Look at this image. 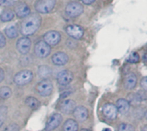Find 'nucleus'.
Returning a JSON list of instances; mask_svg holds the SVG:
<instances>
[{"label":"nucleus","mask_w":147,"mask_h":131,"mask_svg":"<svg viewBox=\"0 0 147 131\" xmlns=\"http://www.w3.org/2000/svg\"><path fill=\"white\" fill-rule=\"evenodd\" d=\"M41 23L40 16L37 14H31L25 17L21 25V33L28 36L34 34L40 27Z\"/></svg>","instance_id":"1"},{"label":"nucleus","mask_w":147,"mask_h":131,"mask_svg":"<svg viewBox=\"0 0 147 131\" xmlns=\"http://www.w3.org/2000/svg\"><path fill=\"white\" fill-rule=\"evenodd\" d=\"M33 80V73L30 70H22L14 76V82L16 85L23 86L29 83Z\"/></svg>","instance_id":"2"},{"label":"nucleus","mask_w":147,"mask_h":131,"mask_svg":"<svg viewBox=\"0 0 147 131\" xmlns=\"http://www.w3.org/2000/svg\"><path fill=\"white\" fill-rule=\"evenodd\" d=\"M56 0H38L35 3V9L39 13H49L55 6Z\"/></svg>","instance_id":"3"},{"label":"nucleus","mask_w":147,"mask_h":131,"mask_svg":"<svg viewBox=\"0 0 147 131\" xmlns=\"http://www.w3.org/2000/svg\"><path fill=\"white\" fill-rule=\"evenodd\" d=\"M84 11V7L78 2H71L65 8V12L70 17H76L80 15Z\"/></svg>","instance_id":"4"},{"label":"nucleus","mask_w":147,"mask_h":131,"mask_svg":"<svg viewBox=\"0 0 147 131\" xmlns=\"http://www.w3.org/2000/svg\"><path fill=\"white\" fill-rule=\"evenodd\" d=\"M36 91L41 96H48L53 91V84L47 79L42 80L36 85Z\"/></svg>","instance_id":"5"},{"label":"nucleus","mask_w":147,"mask_h":131,"mask_svg":"<svg viewBox=\"0 0 147 131\" xmlns=\"http://www.w3.org/2000/svg\"><path fill=\"white\" fill-rule=\"evenodd\" d=\"M35 55L40 58L47 57L51 52V47L44 41H39L34 46Z\"/></svg>","instance_id":"6"},{"label":"nucleus","mask_w":147,"mask_h":131,"mask_svg":"<svg viewBox=\"0 0 147 131\" xmlns=\"http://www.w3.org/2000/svg\"><path fill=\"white\" fill-rule=\"evenodd\" d=\"M31 48V40L27 38L23 37L17 40L16 42V49L21 54H27Z\"/></svg>","instance_id":"7"},{"label":"nucleus","mask_w":147,"mask_h":131,"mask_svg":"<svg viewBox=\"0 0 147 131\" xmlns=\"http://www.w3.org/2000/svg\"><path fill=\"white\" fill-rule=\"evenodd\" d=\"M62 122V116L60 114H58V113H54L53 114L47 123V125H46V130L47 131H51L55 130L57 127L59 126V124H61Z\"/></svg>","instance_id":"8"},{"label":"nucleus","mask_w":147,"mask_h":131,"mask_svg":"<svg viewBox=\"0 0 147 131\" xmlns=\"http://www.w3.org/2000/svg\"><path fill=\"white\" fill-rule=\"evenodd\" d=\"M66 33L73 39H79L84 35V29L78 25H69L65 28Z\"/></svg>","instance_id":"9"},{"label":"nucleus","mask_w":147,"mask_h":131,"mask_svg":"<svg viewBox=\"0 0 147 131\" xmlns=\"http://www.w3.org/2000/svg\"><path fill=\"white\" fill-rule=\"evenodd\" d=\"M60 34L57 31H49L44 35V42L48 45H55L60 41Z\"/></svg>","instance_id":"10"},{"label":"nucleus","mask_w":147,"mask_h":131,"mask_svg":"<svg viewBox=\"0 0 147 131\" xmlns=\"http://www.w3.org/2000/svg\"><path fill=\"white\" fill-rule=\"evenodd\" d=\"M72 79H73L72 73L66 70L60 71L57 76V81H58L59 84H60L62 86H65V85L69 84L70 82H71Z\"/></svg>","instance_id":"11"},{"label":"nucleus","mask_w":147,"mask_h":131,"mask_svg":"<svg viewBox=\"0 0 147 131\" xmlns=\"http://www.w3.org/2000/svg\"><path fill=\"white\" fill-rule=\"evenodd\" d=\"M102 113L103 115L109 119H115L117 117L118 111L115 106L113 104H106L102 107Z\"/></svg>","instance_id":"12"},{"label":"nucleus","mask_w":147,"mask_h":131,"mask_svg":"<svg viewBox=\"0 0 147 131\" xmlns=\"http://www.w3.org/2000/svg\"><path fill=\"white\" fill-rule=\"evenodd\" d=\"M73 115L78 122H84L88 118V110L84 106H77L73 111Z\"/></svg>","instance_id":"13"},{"label":"nucleus","mask_w":147,"mask_h":131,"mask_svg":"<svg viewBox=\"0 0 147 131\" xmlns=\"http://www.w3.org/2000/svg\"><path fill=\"white\" fill-rule=\"evenodd\" d=\"M15 12H16V15L18 17L24 18V17L28 16V15H30V9L26 3H19V4H17L16 6Z\"/></svg>","instance_id":"14"},{"label":"nucleus","mask_w":147,"mask_h":131,"mask_svg":"<svg viewBox=\"0 0 147 131\" xmlns=\"http://www.w3.org/2000/svg\"><path fill=\"white\" fill-rule=\"evenodd\" d=\"M68 56L65 53V52H57L55 53L53 57H52V61L55 65L58 66H62L65 65L67 62H68Z\"/></svg>","instance_id":"15"},{"label":"nucleus","mask_w":147,"mask_h":131,"mask_svg":"<svg viewBox=\"0 0 147 131\" xmlns=\"http://www.w3.org/2000/svg\"><path fill=\"white\" fill-rule=\"evenodd\" d=\"M76 107V104L71 100H65L60 104V111L65 114L71 113Z\"/></svg>","instance_id":"16"},{"label":"nucleus","mask_w":147,"mask_h":131,"mask_svg":"<svg viewBox=\"0 0 147 131\" xmlns=\"http://www.w3.org/2000/svg\"><path fill=\"white\" fill-rule=\"evenodd\" d=\"M136 84H137V76L134 73H129L128 75H127L124 81V85L126 88L133 89L135 88Z\"/></svg>","instance_id":"17"},{"label":"nucleus","mask_w":147,"mask_h":131,"mask_svg":"<svg viewBox=\"0 0 147 131\" xmlns=\"http://www.w3.org/2000/svg\"><path fill=\"white\" fill-rule=\"evenodd\" d=\"M116 108H117L118 112L124 114L129 111L130 104L128 103V100H127L125 99H119L116 102Z\"/></svg>","instance_id":"18"},{"label":"nucleus","mask_w":147,"mask_h":131,"mask_svg":"<svg viewBox=\"0 0 147 131\" xmlns=\"http://www.w3.org/2000/svg\"><path fill=\"white\" fill-rule=\"evenodd\" d=\"M64 131H78V124L73 119H68L63 126Z\"/></svg>","instance_id":"19"},{"label":"nucleus","mask_w":147,"mask_h":131,"mask_svg":"<svg viewBox=\"0 0 147 131\" xmlns=\"http://www.w3.org/2000/svg\"><path fill=\"white\" fill-rule=\"evenodd\" d=\"M14 18V12L11 9H5L2 12L1 15H0V20L2 21L7 22L11 21Z\"/></svg>","instance_id":"20"},{"label":"nucleus","mask_w":147,"mask_h":131,"mask_svg":"<svg viewBox=\"0 0 147 131\" xmlns=\"http://www.w3.org/2000/svg\"><path fill=\"white\" fill-rule=\"evenodd\" d=\"M25 103L28 107L33 108V109H36V108L40 107V101L34 97H28L25 100Z\"/></svg>","instance_id":"21"},{"label":"nucleus","mask_w":147,"mask_h":131,"mask_svg":"<svg viewBox=\"0 0 147 131\" xmlns=\"http://www.w3.org/2000/svg\"><path fill=\"white\" fill-rule=\"evenodd\" d=\"M4 33H5V34L7 35V37L10 38V39L16 38L17 35H18L17 29H16V27H14V26H9V27H7L4 29Z\"/></svg>","instance_id":"22"},{"label":"nucleus","mask_w":147,"mask_h":131,"mask_svg":"<svg viewBox=\"0 0 147 131\" xmlns=\"http://www.w3.org/2000/svg\"><path fill=\"white\" fill-rule=\"evenodd\" d=\"M128 100H129V101H128L129 104L131 103L132 105L136 106V105H139V104L141 102L142 98H141V96H140V94H132L129 95Z\"/></svg>","instance_id":"23"},{"label":"nucleus","mask_w":147,"mask_h":131,"mask_svg":"<svg viewBox=\"0 0 147 131\" xmlns=\"http://www.w3.org/2000/svg\"><path fill=\"white\" fill-rule=\"evenodd\" d=\"M11 89L9 87H3L0 88V97L2 99H8L11 95Z\"/></svg>","instance_id":"24"},{"label":"nucleus","mask_w":147,"mask_h":131,"mask_svg":"<svg viewBox=\"0 0 147 131\" xmlns=\"http://www.w3.org/2000/svg\"><path fill=\"white\" fill-rule=\"evenodd\" d=\"M8 114V109L6 106H1L0 107V127L3 124L7 118Z\"/></svg>","instance_id":"25"},{"label":"nucleus","mask_w":147,"mask_h":131,"mask_svg":"<svg viewBox=\"0 0 147 131\" xmlns=\"http://www.w3.org/2000/svg\"><path fill=\"white\" fill-rule=\"evenodd\" d=\"M51 71H50V69L47 68V66H41L40 69H39V74L40 76L42 77H47L50 75Z\"/></svg>","instance_id":"26"},{"label":"nucleus","mask_w":147,"mask_h":131,"mask_svg":"<svg viewBox=\"0 0 147 131\" xmlns=\"http://www.w3.org/2000/svg\"><path fill=\"white\" fill-rule=\"evenodd\" d=\"M119 131H134V128L129 124H121L119 126Z\"/></svg>","instance_id":"27"},{"label":"nucleus","mask_w":147,"mask_h":131,"mask_svg":"<svg viewBox=\"0 0 147 131\" xmlns=\"http://www.w3.org/2000/svg\"><path fill=\"white\" fill-rule=\"evenodd\" d=\"M140 61V56L138 55V53L136 52H134L132 53L129 57H128V62L131 63H136Z\"/></svg>","instance_id":"28"},{"label":"nucleus","mask_w":147,"mask_h":131,"mask_svg":"<svg viewBox=\"0 0 147 131\" xmlns=\"http://www.w3.org/2000/svg\"><path fill=\"white\" fill-rule=\"evenodd\" d=\"M5 131H19V127L16 124H10L7 127Z\"/></svg>","instance_id":"29"},{"label":"nucleus","mask_w":147,"mask_h":131,"mask_svg":"<svg viewBox=\"0 0 147 131\" xmlns=\"http://www.w3.org/2000/svg\"><path fill=\"white\" fill-rule=\"evenodd\" d=\"M6 45V39L4 38V36L3 35V33L0 32V48L4 47Z\"/></svg>","instance_id":"30"},{"label":"nucleus","mask_w":147,"mask_h":131,"mask_svg":"<svg viewBox=\"0 0 147 131\" xmlns=\"http://www.w3.org/2000/svg\"><path fill=\"white\" fill-rule=\"evenodd\" d=\"M140 86H141V88L146 91L147 90V78L146 77H144L142 80H141V82H140Z\"/></svg>","instance_id":"31"},{"label":"nucleus","mask_w":147,"mask_h":131,"mask_svg":"<svg viewBox=\"0 0 147 131\" xmlns=\"http://www.w3.org/2000/svg\"><path fill=\"white\" fill-rule=\"evenodd\" d=\"M11 3V0H0V5H8Z\"/></svg>","instance_id":"32"},{"label":"nucleus","mask_w":147,"mask_h":131,"mask_svg":"<svg viewBox=\"0 0 147 131\" xmlns=\"http://www.w3.org/2000/svg\"><path fill=\"white\" fill-rule=\"evenodd\" d=\"M4 79V71L3 70V69L0 68V82Z\"/></svg>","instance_id":"33"},{"label":"nucleus","mask_w":147,"mask_h":131,"mask_svg":"<svg viewBox=\"0 0 147 131\" xmlns=\"http://www.w3.org/2000/svg\"><path fill=\"white\" fill-rule=\"evenodd\" d=\"M96 0H82V2L84 3V4H91L93 2H95Z\"/></svg>","instance_id":"34"},{"label":"nucleus","mask_w":147,"mask_h":131,"mask_svg":"<svg viewBox=\"0 0 147 131\" xmlns=\"http://www.w3.org/2000/svg\"><path fill=\"white\" fill-rule=\"evenodd\" d=\"M81 131H90V130H85V129H84V130H82Z\"/></svg>","instance_id":"35"},{"label":"nucleus","mask_w":147,"mask_h":131,"mask_svg":"<svg viewBox=\"0 0 147 131\" xmlns=\"http://www.w3.org/2000/svg\"><path fill=\"white\" fill-rule=\"evenodd\" d=\"M102 131H110V130H109V129H106V130H103Z\"/></svg>","instance_id":"36"}]
</instances>
